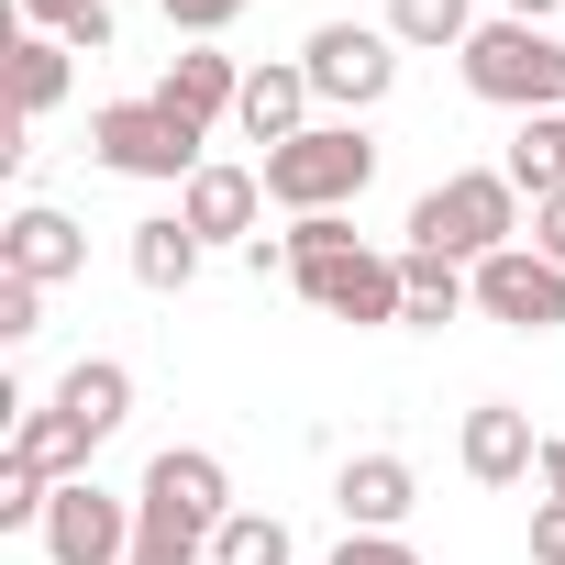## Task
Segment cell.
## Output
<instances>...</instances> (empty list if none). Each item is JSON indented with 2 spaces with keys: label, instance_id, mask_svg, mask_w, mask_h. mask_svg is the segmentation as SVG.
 Segmentation results:
<instances>
[{
  "label": "cell",
  "instance_id": "obj_29",
  "mask_svg": "<svg viewBox=\"0 0 565 565\" xmlns=\"http://www.w3.org/2000/svg\"><path fill=\"white\" fill-rule=\"evenodd\" d=\"M532 255H554V266H565V189H554V200H532Z\"/></svg>",
  "mask_w": 565,
  "mask_h": 565
},
{
  "label": "cell",
  "instance_id": "obj_3",
  "mask_svg": "<svg viewBox=\"0 0 565 565\" xmlns=\"http://www.w3.org/2000/svg\"><path fill=\"white\" fill-rule=\"evenodd\" d=\"M455 67H466L477 100H499V111H521V122H532V111H565V45H554L543 23H510V12H499V23L466 34Z\"/></svg>",
  "mask_w": 565,
  "mask_h": 565
},
{
  "label": "cell",
  "instance_id": "obj_21",
  "mask_svg": "<svg viewBox=\"0 0 565 565\" xmlns=\"http://www.w3.org/2000/svg\"><path fill=\"white\" fill-rule=\"evenodd\" d=\"M23 34H56V45H78V56H111V0H23Z\"/></svg>",
  "mask_w": 565,
  "mask_h": 565
},
{
  "label": "cell",
  "instance_id": "obj_9",
  "mask_svg": "<svg viewBox=\"0 0 565 565\" xmlns=\"http://www.w3.org/2000/svg\"><path fill=\"white\" fill-rule=\"evenodd\" d=\"M455 455H466V477H477V488H521V477L543 466V433H532V411L477 399V411H466V433H455Z\"/></svg>",
  "mask_w": 565,
  "mask_h": 565
},
{
  "label": "cell",
  "instance_id": "obj_19",
  "mask_svg": "<svg viewBox=\"0 0 565 565\" xmlns=\"http://www.w3.org/2000/svg\"><path fill=\"white\" fill-rule=\"evenodd\" d=\"M67 56H78V45H56V34H23V45H12V122H45V111L67 100Z\"/></svg>",
  "mask_w": 565,
  "mask_h": 565
},
{
  "label": "cell",
  "instance_id": "obj_26",
  "mask_svg": "<svg viewBox=\"0 0 565 565\" xmlns=\"http://www.w3.org/2000/svg\"><path fill=\"white\" fill-rule=\"evenodd\" d=\"M167 23H178L189 45H211L222 23H244V0H167Z\"/></svg>",
  "mask_w": 565,
  "mask_h": 565
},
{
  "label": "cell",
  "instance_id": "obj_11",
  "mask_svg": "<svg viewBox=\"0 0 565 565\" xmlns=\"http://www.w3.org/2000/svg\"><path fill=\"white\" fill-rule=\"evenodd\" d=\"M255 211H266V178H255V167H200V178L178 189V222H189L200 244H255Z\"/></svg>",
  "mask_w": 565,
  "mask_h": 565
},
{
  "label": "cell",
  "instance_id": "obj_4",
  "mask_svg": "<svg viewBox=\"0 0 565 565\" xmlns=\"http://www.w3.org/2000/svg\"><path fill=\"white\" fill-rule=\"evenodd\" d=\"M89 156L111 167V178H167V189H189L211 156H200V122H178L167 100H100L89 111Z\"/></svg>",
  "mask_w": 565,
  "mask_h": 565
},
{
  "label": "cell",
  "instance_id": "obj_25",
  "mask_svg": "<svg viewBox=\"0 0 565 565\" xmlns=\"http://www.w3.org/2000/svg\"><path fill=\"white\" fill-rule=\"evenodd\" d=\"M34 333H45V289L0 266V344H34Z\"/></svg>",
  "mask_w": 565,
  "mask_h": 565
},
{
  "label": "cell",
  "instance_id": "obj_10",
  "mask_svg": "<svg viewBox=\"0 0 565 565\" xmlns=\"http://www.w3.org/2000/svg\"><path fill=\"white\" fill-rule=\"evenodd\" d=\"M45 411H56V422H67V433L100 455V444L134 422V366H111V355H78V366L56 377V399H45Z\"/></svg>",
  "mask_w": 565,
  "mask_h": 565
},
{
  "label": "cell",
  "instance_id": "obj_13",
  "mask_svg": "<svg viewBox=\"0 0 565 565\" xmlns=\"http://www.w3.org/2000/svg\"><path fill=\"white\" fill-rule=\"evenodd\" d=\"M333 510H344V532H399V521L422 510V488H411V466H399V455H344Z\"/></svg>",
  "mask_w": 565,
  "mask_h": 565
},
{
  "label": "cell",
  "instance_id": "obj_30",
  "mask_svg": "<svg viewBox=\"0 0 565 565\" xmlns=\"http://www.w3.org/2000/svg\"><path fill=\"white\" fill-rule=\"evenodd\" d=\"M532 477H543V499H565V433L543 444V466H532Z\"/></svg>",
  "mask_w": 565,
  "mask_h": 565
},
{
  "label": "cell",
  "instance_id": "obj_2",
  "mask_svg": "<svg viewBox=\"0 0 565 565\" xmlns=\"http://www.w3.org/2000/svg\"><path fill=\"white\" fill-rule=\"evenodd\" d=\"M255 178H266V200L289 211V222H311V211H344V200H366V178H377V145H366V122H311L300 145H277Z\"/></svg>",
  "mask_w": 565,
  "mask_h": 565
},
{
  "label": "cell",
  "instance_id": "obj_8",
  "mask_svg": "<svg viewBox=\"0 0 565 565\" xmlns=\"http://www.w3.org/2000/svg\"><path fill=\"white\" fill-rule=\"evenodd\" d=\"M477 311H488V322H510V333H554V322H565V266H554V255H532V244L488 255V266H477Z\"/></svg>",
  "mask_w": 565,
  "mask_h": 565
},
{
  "label": "cell",
  "instance_id": "obj_5",
  "mask_svg": "<svg viewBox=\"0 0 565 565\" xmlns=\"http://www.w3.org/2000/svg\"><path fill=\"white\" fill-rule=\"evenodd\" d=\"M300 67H311V100L377 111V100L399 89V34H388V23H322V34L300 45Z\"/></svg>",
  "mask_w": 565,
  "mask_h": 565
},
{
  "label": "cell",
  "instance_id": "obj_17",
  "mask_svg": "<svg viewBox=\"0 0 565 565\" xmlns=\"http://www.w3.org/2000/svg\"><path fill=\"white\" fill-rule=\"evenodd\" d=\"M200 255H211V244H200V233H189L178 211H156V222H134V277H145L156 300H178V289H189V277H200Z\"/></svg>",
  "mask_w": 565,
  "mask_h": 565
},
{
  "label": "cell",
  "instance_id": "obj_6",
  "mask_svg": "<svg viewBox=\"0 0 565 565\" xmlns=\"http://www.w3.org/2000/svg\"><path fill=\"white\" fill-rule=\"evenodd\" d=\"M45 554L56 565H134V499H111L100 477H67L45 499Z\"/></svg>",
  "mask_w": 565,
  "mask_h": 565
},
{
  "label": "cell",
  "instance_id": "obj_31",
  "mask_svg": "<svg viewBox=\"0 0 565 565\" xmlns=\"http://www.w3.org/2000/svg\"><path fill=\"white\" fill-rule=\"evenodd\" d=\"M543 12H554V0H510V23H543Z\"/></svg>",
  "mask_w": 565,
  "mask_h": 565
},
{
  "label": "cell",
  "instance_id": "obj_28",
  "mask_svg": "<svg viewBox=\"0 0 565 565\" xmlns=\"http://www.w3.org/2000/svg\"><path fill=\"white\" fill-rule=\"evenodd\" d=\"M532 565H565V499L532 510Z\"/></svg>",
  "mask_w": 565,
  "mask_h": 565
},
{
  "label": "cell",
  "instance_id": "obj_22",
  "mask_svg": "<svg viewBox=\"0 0 565 565\" xmlns=\"http://www.w3.org/2000/svg\"><path fill=\"white\" fill-rule=\"evenodd\" d=\"M211 565H289V521L277 510H233L211 532Z\"/></svg>",
  "mask_w": 565,
  "mask_h": 565
},
{
  "label": "cell",
  "instance_id": "obj_14",
  "mask_svg": "<svg viewBox=\"0 0 565 565\" xmlns=\"http://www.w3.org/2000/svg\"><path fill=\"white\" fill-rule=\"evenodd\" d=\"M0 266H12V277H34V289H56V277H78L89 266V233L67 222V211H12V233H0Z\"/></svg>",
  "mask_w": 565,
  "mask_h": 565
},
{
  "label": "cell",
  "instance_id": "obj_24",
  "mask_svg": "<svg viewBox=\"0 0 565 565\" xmlns=\"http://www.w3.org/2000/svg\"><path fill=\"white\" fill-rule=\"evenodd\" d=\"M134 565H211V532H178V521L134 510Z\"/></svg>",
  "mask_w": 565,
  "mask_h": 565
},
{
  "label": "cell",
  "instance_id": "obj_18",
  "mask_svg": "<svg viewBox=\"0 0 565 565\" xmlns=\"http://www.w3.org/2000/svg\"><path fill=\"white\" fill-rule=\"evenodd\" d=\"M499 178H510L521 200H554V189H565V111H532V122L510 134V156H499Z\"/></svg>",
  "mask_w": 565,
  "mask_h": 565
},
{
  "label": "cell",
  "instance_id": "obj_15",
  "mask_svg": "<svg viewBox=\"0 0 565 565\" xmlns=\"http://www.w3.org/2000/svg\"><path fill=\"white\" fill-rule=\"evenodd\" d=\"M156 100H167L178 122H200V134H211V122H222V111L244 100V67H233V56H211V45H189V56H178V67L156 78Z\"/></svg>",
  "mask_w": 565,
  "mask_h": 565
},
{
  "label": "cell",
  "instance_id": "obj_23",
  "mask_svg": "<svg viewBox=\"0 0 565 565\" xmlns=\"http://www.w3.org/2000/svg\"><path fill=\"white\" fill-rule=\"evenodd\" d=\"M45 499H56V477H34L23 455H0V532H45Z\"/></svg>",
  "mask_w": 565,
  "mask_h": 565
},
{
  "label": "cell",
  "instance_id": "obj_7",
  "mask_svg": "<svg viewBox=\"0 0 565 565\" xmlns=\"http://www.w3.org/2000/svg\"><path fill=\"white\" fill-rule=\"evenodd\" d=\"M134 510H145V521H178V532H222V521H233V477H222V455H200V444H167V455L145 466Z\"/></svg>",
  "mask_w": 565,
  "mask_h": 565
},
{
  "label": "cell",
  "instance_id": "obj_12",
  "mask_svg": "<svg viewBox=\"0 0 565 565\" xmlns=\"http://www.w3.org/2000/svg\"><path fill=\"white\" fill-rule=\"evenodd\" d=\"M233 122L277 156V145H300L311 134V67L300 56H277V67H244V100H233Z\"/></svg>",
  "mask_w": 565,
  "mask_h": 565
},
{
  "label": "cell",
  "instance_id": "obj_20",
  "mask_svg": "<svg viewBox=\"0 0 565 565\" xmlns=\"http://www.w3.org/2000/svg\"><path fill=\"white\" fill-rule=\"evenodd\" d=\"M388 34H399L411 56H466L477 0H388Z\"/></svg>",
  "mask_w": 565,
  "mask_h": 565
},
{
  "label": "cell",
  "instance_id": "obj_27",
  "mask_svg": "<svg viewBox=\"0 0 565 565\" xmlns=\"http://www.w3.org/2000/svg\"><path fill=\"white\" fill-rule=\"evenodd\" d=\"M333 565H422V554H411L399 532H344V543H333Z\"/></svg>",
  "mask_w": 565,
  "mask_h": 565
},
{
  "label": "cell",
  "instance_id": "obj_16",
  "mask_svg": "<svg viewBox=\"0 0 565 565\" xmlns=\"http://www.w3.org/2000/svg\"><path fill=\"white\" fill-rule=\"evenodd\" d=\"M455 311H477V266H455V255H399V322H455Z\"/></svg>",
  "mask_w": 565,
  "mask_h": 565
},
{
  "label": "cell",
  "instance_id": "obj_1",
  "mask_svg": "<svg viewBox=\"0 0 565 565\" xmlns=\"http://www.w3.org/2000/svg\"><path fill=\"white\" fill-rule=\"evenodd\" d=\"M411 244H422V255H455V266H488V255L521 244V189H510L499 167H455L444 189L411 200Z\"/></svg>",
  "mask_w": 565,
  "mask_h": 565
}]
</instances>
